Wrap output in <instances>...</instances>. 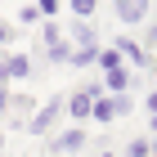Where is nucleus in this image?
Wrapping results in <instances>:
<instances>
[{
	"label": "nucleus",
	"mask_w": 157,
	"mask_h": 157,
	"mask_svg": "<svg viewBox=\"0 0 157 157\" xmlns=\"http://www.w3.org/2000/svg\"><path fill=\"white\" fill-rule=\"evenodd\" d=\"M18 23H27V27H40L45 18H40V9H36V5H23V9H18Z\"/></svg>",
	"instance_id": "12"
},
{
	"label": "nucleus",
	"mask_w": 157,
	"mask_h": 157,
	"mask_svg": "<svg viewBox=\"0 0 157 157\" xmlns=\"http://www.w3.org/2000/svg\"><path fill=\"white\" fill-rule=\"evenodd\" d=\"M0 153H5V135H0Z\"/></svg>",
	"instance_id": "22"
},
{
	"label": "nucleus",
	"mask_w": 157,
	"mask_h": 157,
	"mask_svg": "<svg viewBox=\"0 0 157 157\" xmlns=\"http://www.w3.org/2000/svg\"><path fill=\"white\" fill-rule=\"evenodd\" d=\"M112 13H117V23H126V27H144L148 13H153V0H112Z\"/></svg>",
	"instance_id": "4"
},
{
	"label": "nucleus",
	"mask_w": 157,
	"mask_h": 157,
	"mask_svg": "<svg viewBox=\"0 0 157 157\" xmlns=\"http://www.w3.org/2000/svg\"><path fill=\"white\" fill-rule=\"evenodd\" d=\"M99 157H112V153H99Z\"/></svg>",
	"instance_id": "23"
},
{
	"label": "nucleus",
	"mask_w": 157,
	"mask_h": 157,
	"mask_svg": "<svg viewBox=\"0 0 157 157\" xmlns=\"http://www.w3.org/2000/svg\"><path fill=\"white\" fill-rule=\"evenodd\" d=\"M144 49H148V54L157 49V23H144Z\"/></svg>",
	"instance_id": "16"
},
{
	"label": "nucleus",
	"mask_w": 157,
	"mask_h": 157,
	"mask_svg": "<svg viewBox=\"0 0 157 157\" xmlns=\"http://www.w3.org/2000/svg\"><path fill=\"white\" fill-rule=\"evenodd\" d=\"M67 5H72V18H81V23H90L99 9V0H67Z\"/></svg>",
	"instance_id": "11"
},
{
	"label": "nucleus",
	"mask_w": 157,
	"mask_h": 157,
	"mask_svg": "<svg viewBox=\"0 0 157 157\" xmlns=\"http://www.w3.org/2000/svg\"><path fill=\"white\" fill-rule=\"evenodd\" d=\"M99 94H103V81H85L81 90L63 94V117L72 121V126H85V121H90V108H94Z\"/></svg>",
	"instance_id": "1"
},
{
	"label": "nucleus",
	"mask_w": 157,
	"mask_h": 157,
	"mask_svg": "<svg viewBox=\"0 0 157 157\" xmlns=\"http://www.w3.org/2000/svg\"><path fill=\"white\" fill-rule=\"evenodd\" d=\"M148 130H153V135H157V112H153V117H148Z\"/></svg>",
	"instance_id": "21"
},
{
	"label": "nucleus",
	"mask_w": 157,
	"mask_h": 157,
	"mask_svg": "<svg viewBox=\"0 0 157 157\" xmlns=\"http://www.w3.org/2000/svg\"><path fill=\"white\" fill-rule=\"evenodd\" d=\"M54 40H63V27L59 23H40V45H54Z\"/></svg>",
	"instance_id": "13"
},
{
	"label": "nucleus",
	"mask_w": 157,
	"mask_h": 157,
	"mask_svg": "<svg viewBox=\"0 0 157 157\" xmlns=\"http://www.w3.org/2000/svg\"><path fill=\"white\" fill-rule=\"evenodd\" d=\"M36 9H40L45 23H54V18H59V0H36Z\"/></svg>",
	"instance_id": "14"
},
{
	"label": "nucleus",
	"mask_w": 157,
	"mask_h": 157,
	"mask_svg": "<svg viewBox=\"0 0 157 157\" xmlns=\"http://www.w3.org/2000/svg\"><path fill=\"white\" fill-rule=\"evenodd\" d=\"M130 90H139V72H135V67H112V72H103V94H130Z\"/></svg>",
	"instance_id": "6"
},
{
	"label": "nucleus",
	"mask_w": 157,
	"mask_h": 157,
	"mask_svg": "<svg viewBox=\"0 0 157 157\" xmlns=\"http://www.w3.org/2000/svg\"><path fill=\"white\" fill-rule=\"evenodd\" d=\"M90 121H99V126H112V121H121V117H117V103H112V94H99V99H94Z\"/></svg>",
	"instance_id": "7"
},
{
	"label": "nucleus",
	"mask_w": 157,
	"mask_h": 157,
	"mask_svg": "<svg viewBox=\"0 0 157 157\" xmlns=\"http://www.w3.org/2000/svg\"><path fill=\"white\" fill-rule=\"evenodd\" d=\"M94 67H103V72H112V67H126V59H121L112 45H99V59H94Z\"/></svg>",
	"instance_id": "10"
},
{
	"label": "nucleus",
	"mask_w": 157,
	"mask_h": 157,
	"mask_svg": "<svg viewBox=\"0 0 157 157\" xmlns=\"http://www.w3.org/2000/svg\"><path fill=\"white\" fill-rule=\"evenodd\" d=\"M0 85H9V67H5V59H0Z\"/></svg>",
	"instance_id": "20"
},
{
	"label": "nucleus",
	"mask_w": 157,
	"mask_h": 157,
	"mask_svg": "<svg viewBox=\"0 0 157 157\" xmlns=\"http://www.w3.org/2000/svg\"><path fill=\"white\" fill-rule=\"evenodd\" d=\"M27 108H32V94H13L9 99V126H27Z\"/></svg>",
	"instance_id": "9"
},
{
	"label": "nucleus",
	"mask_w": 157,
	"mask_h": 157,
	"mask_svg": "<svg viewBox=\"0 0 157 157\" xmlns=\"http://www.w3.org/2000/svg\"><path fill=\"white\" fill-rule=\"evenodd\" d=\"M9 99H13V94H9V85H0V112H9Z\"/></svg>",
	"instance_id": "19"
},
{
	"label": "nucleus",
	"mask_w": 157,
	"mask_h": 157,
	"mask_svg": "<svg viewBox=\"0 0 157 157\" xmlns=\"http://www.w3.org/2000/svg\"><path fill=\"white\" fill-rule=\"evenodd\" d=\"M153 153H157L153 135H135V139H126V148H121V157H153Z\"/></svg>",
	"instance_id": "8"
},
{
	"label": "nucleus",
	"mask_w": 157,
	"mask_h": 157,
	"mask_svg": "<svg viewBox=\"0 0 157 157\" xmlns=\"http://www.w3.org/2000/svg\"><path fill=\"white\" fill-rule=\"evenodd\" d=\"M144 108H148V117L157 112V90H148V94H144Z\"/></svg>",
	"instance_id": "18"
},
{
	"label": "nucleus",
	"mask_w": 157,
	"mask_h": 157,
	"mask_svg": "<svg viewBox=\"0 0 157 157\" xmlns=\"http://www.w3.org/2000/svg\"><path fill=\"white\" fill-rule=\"evenodd\" d=\"M153 157H157V153H153Z\"/></svg>",
	"instance_id": "24"
},
{
	"label": "nucleus",
	"mask_w": 157,
	"mask_h": 157,
	"mask_svg": "<svg viewBox=\"0 0 157 157\" xmlns=\"http://www.w3.org/2000/svg\"><path fill=\"white\" fill-rule=\"evenodd\" d=\"M81 148H85V126H67V130H54V135H49V148H45V153L49 157H63V153L72 157V153H81Z\"/></svg>",
	"instance_id": "3"
},
{
	"label": "nucleus",
	"mask_w": 157,
	"mask_h": 157,
	"mask_svg": "<svg viewBox=\"0 0 157 157\" xmlns=\"http://www.w3.org/2000/svg\"><path fill=\"white\" fill-rule=\"evenodd\" d=\"M9 40H13V27H9V23H0V49L9 45Z\"/></svg>",
	"instance_id": "17"
},
{
	"label": "nucleus",
	"mask_w": 157,
	"mask_h": 157,
	"mask_svg": "<svg viewBox=\"0 0 157 157\" xmlns=\"http://www.w3.org/2000/svg\"><path fill=\"white\" fill-rule=\"evenodd\" d=\"M67 40H72V49H99L103 45L99 27L94 23H81V18H67Z\"/></svg>",
	"instance_id": "5"
},
{
	"label": "nucleus",
	"mask_w": 157,
	"mask_h": 157,
	"mask_svg": "<svg viewBox=\"0 0 157 157\" xmlns=\"http://www.w3.org/2000/svg\"><path fill=\"white\" fill-rule=\"evenodd\" d=\"M112 103H117V117H130V108H135V94H112Z\"/></svg>",
	"instance_id": "15"
},
{
	"label": "nucleus",
	"mask_w": 157,
	"mask_h": 157,
	"mask_svg": "<svg viewBox=\"0 0 157 157\" xmlns=\"http://www.w3.org/2000/svg\"><path fill=\"white\" fill-rule=\"evenodd\" d=\"M59 121H63V94H54V99H45V108H36V117H27L23 130L32 139H49V135L59 130Z\"/></svg>",
	"instance_id": "2"
}]
</instances>
